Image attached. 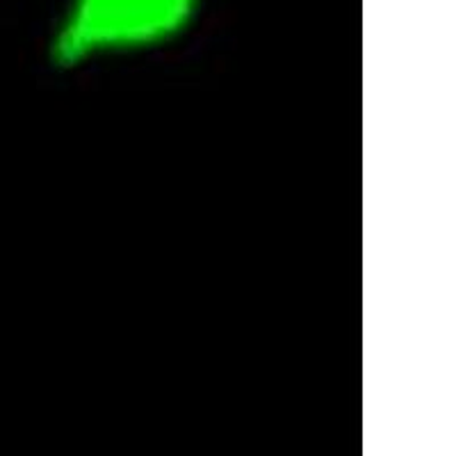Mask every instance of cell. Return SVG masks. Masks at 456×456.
Instances as JSON below:
<instances>
[{"label":"cell","mask_w":456,"mask_h":456,"mask_svg":"<svg viewBox=\"0 0 456 456\" xmlns=\"http://www.w3.org/2000/svg\"><path fill=\"white\" fill-rule=\"evenodd\" d=\"M201 0H67L53 37L62 67L160 48L197 21Z\"/></svg>","instance_id":"1"}]
</instances>
